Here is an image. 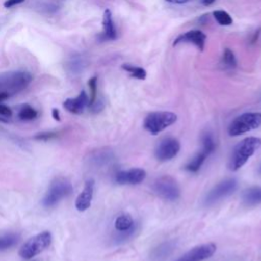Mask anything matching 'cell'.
I'll return each instance as SVG.
<instances>
[{"instance_id":"1","label":"cell","mask_w":261,"mask_h":261,"mask_svg":"<svg viewBox=\"0 0 261 261\" xmlns=\"http://www.w3.org/2000/svg\"><path fill=\"white\" fill-rule=\"evenodd\" d=\"M261 147V139L258 137H248L239 142L229 157L228 167L232 171L243 167L249 158Z\"/></svg>"},{"instance_id":"2","label":"cell","mask_w":261,"mask_h":261,"mask_svg":"<svg viewBox=\"0 0 261 261\" xmlns=\"http://www.w3.org/2000/svg\"><path fill=\"white\" fill-rule=\"evenodd\" d=\"M33 76L28 71H9L0 74V93L9 97L24 90L32 82Z\"/></svg>"},{"instance_id":"3","label":"cell","mask_w":261,"mask_h":261,"mask_svg":"<svg viewBox=\"0 0 261 261\" xmlns=\"http://www.w3.org/2000/svg\"><path fill=\"white\" fill-rule=\"evenodd\" d=\"M72 185L65 177H56L48 188V191L43 199V205L46 208H51L58 204L63 198L68 197L72 193Z\"/></svg>"},{"instance_id":"4","label":"cell","mask_w":261,"mask_h":261,"mask_svg":"<svg viewBox=\"0 0 261 261\" xmlns=\"http://www.w3.org/2000/svg\"><path fill=\"white\" fill-rule=\"evenodd\" d=\"M261 125L260 112H246L231 120L227 132L231 137H238L250 130L256 129Z\"/></svg>"},{"instance_id":"5","label":"cell","mask_w":261,"mask_h":261,"mask_svg":"<svg viewBox=\"0 0 261 261\" xmlns=\"http://www.w3.org/2000/svg\"><path fill=\"white\" fill-rule=\"evenodd\" d=\"M177 119V115L170 111H154L149 113L145 119L143 126L152 135H157L173 124Z\"/></svg>"},{"instance_id":"6","label":"cell","mask_w":261,"mask_h":261,"mask_svg":"<svg viewBox=\"0 0 261 261\" xmlns=\"http://www.w3.org/2000/svg\"><path fill=\"white\" fill-rule=\"evenodd\" d=\"M51 233L49 231H42L30 238L19 249V256L23 259H32L46 250L51 244Z\"/></svg>"},{"instance_id":"7","label":"cell","mask_w":261,"mask_h":261,"mask_svg":"<svg viewBox=\"0 0 261 261\" xmlns=\"http://www.w3.org/2000/svg\"><path fill=\"white\" fill-rule=\"evenodd\" d=\"M152 190L157 196L167 201H175L180 196V189L176 180L169 175L158 177L154 181Z\"/></svg>"},{"instance_id":"8","label":"cell","mask_w":261,"mask_h":261,"mask_svg":"<svg viewBox=\"0 0 261 261\" xmlns=\"http://www.w3.org/2000/svg\"><path fill=\"white\" fill-rule=\"evenodd\" d=\"M238 188V181L236 178H226L215 185L206 195L204 204L210 206L216 202L230 196Z\"/></svg>"},{"instance_id":"9","label":"cell","mask_w":261,"mask_h":261,"mask_svg":"<svg viewBox=\"0 0 261 261\" xmlns=\"http://www.w3.org/2000/svg\"><path fill=\"white\" fill-rule=\"evenodd\" d=\"M180 150V143L178 140L166 137L162 139L156 146L154 155L159 161H168L174 158Z\"/></svg>"},{"instance_id":"10","label":"cell","mask_w":261,"mask_h":261,"mask_svg":"<svg viewBox=\"0 0 261 261\" xmlns=\"http://www.w3.org/2000/svg\"><path fill=\"white\" fill-rule=\"evenodd\" d=\"M216 251V246L213 243L196 246L181 255L174 261H205L209 259Z\"/></svg>"},{"instance_id":"11","label":"cell","mask_w":261,"mask_h":261,"mask_svg":"<svg viewBox=\"0 0 261 261\" xmlns=\"http://www.w3.org/2000/svg\"><path fill=\"white\" fill-rule=\"evenodd\" d=\"M146 178V171L142 168H130L118 171L114 179L119 185H138Z\"/></svg>"},{"instance_id":"12","label":"cell","mask_w":261,"mask_h":261,"mask_svg":"<svg viewBox=\"0 0 261 261\" xmlns=\"http://www.w3.org/2000/svg\"><path fill=\"white\" fill-rule=\"evenodd\" d=\"M205 42H206V35L203 32L199 30H192L177 36L174 39L172 45L176 46L180 43H190V44H194L200 51H203L205 47Z\"/></svg>"},{"instance_id":"13","label":"cell","mask_w":261,"mask_h":261,"mask_svg":"<svg viewBox=\"0 0 261 261\" xmlns=\"http://www.w3.org/2000/svg\"><path fill=\"white\" fill-rule=\"evenodd\" d=\"M89 106V97L85 91H82L75 98H68L63 102V107L70 113L81 114Z\"/></svg>"},{"instance_id":"14","label":"cell","mask_w":261,"mask_h":261,"mask_svg":"<svg viewBox=\"0 0 261 261\" xmlns=\"http://www.w3.org/2000/svg\"><path fill=\"white\" fill-rule=\"evenodd\" d=\"M94 194V180L92 178L88 179L85 182L83 191L80 193L75 200V208L79 211H86L88 208H90L92 199Z\"/></svg>"},{"instance_id":"15","label":"cell","mask_w":261,"mask_h":261,"mask_svg":"<svg viewBox=\"0 0 261 261\" xmlns=\"http://www.w3.org/2000/svg\"><path fill=\"white\" fill-rule=\"evenodd\" d=\"M175 248V243L172 241L164 242L156 247L151 253V259L153 261H164L173 252Z\"/></svg>"},{"instance_id":"16","label":"cell","mask_w":261,"mask_h":261,"mask_svg":"<svg viewBox=\"0 0 261 261\" xmlns=\"http://www.w3.org/2000/svg\"><path fill=\"white\" fill-rule=\"evenodd\" d=\"M244 205L253 207L261 204V187H251L246 189L242 194Z\"/></svg>"},{"instance_id":"17","label":"cell","mask_w":261,"mask_h":261,"mask_svg":"<svg viewBox=\"0 0 261 261\" xmlns=\"http://www.w3.org/2000/svg\"><path fill=\"white\" fill-rule=\"evenodd\" d=\"M102 24H103V39L115 40L117 37V34H116L115 25L112 19V14L109 9H105L103 13Z\"/></svg>"},{"instance_id":"18","label":"cell","mask_w":261,"mask_h":261,"mask_svg":"<svg viewBox=\"0 0 261 261\" xmlns=\"http://www.w3.org/2000/svg\"><path fill=\"white\" fill-rule=\"evenodd\" d=\"M112 152L109 150H97L90 155L89 161L94 166H103L112 160Z\"/></svg>"},{"instance_id":"19","label":"cell","mask_w":261,"mask_h":261,"mask_svg":"<svg viewBox=\"0 0 261 261\" xmlns=\"http://www.w3.org/2000/svg\"><path fill=\"white\" fill-rule=\"evenodd\" d=\"M209 156V154L205 151V150H201L200 152H198L186 165V170L190 171V172H197L200 170L201 166L203 165V163L205 162L206 158Z\"/></svg>"},{"instance_id":"20","label":"cell","mask_w":261,"mask_h":261,"mask_svg":"<svg viewBox=\"0 0 261 261\" xmlns=\"http://www.w3.org/2000/svg\"><path fill=\"white\" fill-rule=\"evenodd\" d=\"M136 223L129 214H120L114 221V227L117 231L129 230Z\"/></svg>"},{"instance_id":"21","label":"cell","mask_w":261,"mask_h":261,"mask_svg":"<svg viewBox=\"0 0 261 261\" xmlns=\"http://www.w3.org/2000/svg\"><path fill=\"white\" fill-rule=\"evenodd\" d=\"M19 240V236L14 232H7L0 236V252L14 247Z\"/></svg>"},{"instance_id":"22","label":"cell","mask_w":261,"mask_h":261,"mask_svg":"<svg viewBox=\"0 0 261 261\" xmlns=\"http://www.w3.org/2000/svg\"><path fill=\"white\" fill-rule=\"evenodd\" d=\"M17 116L20 120L30 121L35 119L38 116V111L29 104H22L18 108Z\"/></svg>"},{"instance_id":"23","label":"cell","mask_w":261,"mask_h":261,"mask_svg":"<svg viewBox=\"0 0 261 261\" xmlns=\"http://www.w3.org/2000/svg\"><path fill=\"white\" fill-rule=\"evenodd\" d=\"M121 68L125 71H127L133 77L138 79V80H145L147 76V71L140 66H136L134 64L129 63H124L121 65Z\"/></svg>"},{"instance_id":"24","label":"cell","mask_w":261,"mask_h":261,"mask_svg":"<svg viewBox=\"0 0 261 261\" xmlns=\"http://www.w3.org/2000/svg\"><path fill=\"white\" fill-rule=\"evenodd\" d=\"M216 148V143L211 133L206 132L202 135V149L205 150L209 155L214 152Z\"/></svg>"},{"instance_id":"25","label":"cell","mask_w":261,"mask_h":261,"mask_svg":"<svg viewBox=\"0 0 261 261\" xmlns=\"http://www.w3.org/2000/svg\"><path fill=\"white\" fill-rule=\"evenodd\" d=\"M213 16L220 25H230L232 23L231 16L224 10H214Z\"/></svg>"},{"instance_id":"26","label":"cell","mask_w":261,"mask_h":261,"mask_svg":"<svg viewBox=\"0 0 261 261\" xmlns=\"http://www.w3.org/2000/svg\"><path fill=\"white\" fill-rule=\"evenodd\" d=\"M222 61L223 64L225 65L226 68H234L237 66V59L233 54V52L229 48H225L223 51V56H222Z\"/></svg>"},{"instance_id":"27","label":"cell","mask_w":261,"mask_h":261,"mask_svg":"<svg viewBox=\"0 0 261 261\" xmlns=\"http://www.w3.org/2000/svg\"><path fill=\"white\" fill-rule=\"evenodd\" d=\"M90 88V98H89V106L96 101L97 98V76H93L88 82Z\"/></svg>"},{"instance_id":"28","label":"cell","mask_w":261,"mask_h":261,"mask_svg":"<svg viewBox=\"0 0 261 261\" xmlns=\"http://www.w3.org/2000/svg\"><path fill=\"white\" fill-rule=\"evenodd\" d=\"M58 136V133L57 132H53V130H50V132H43V133H39L35 136V139L36 140H39V141H49L51 139H54Z\"/></svg>"},{"instance_id":"29","label":"cell","mask_w":261,"mask_h":261,"mask_svg":"<svg viewBox=\"0 0 261 261\" xmlns=\"http://www.w3.org/2000/svg\"><path fill=\"white\" fill-rule=\"evenodd\" d=\"M12 115V110L4 105L0 103V118H10Z\"/></svg>"},{"instance_id":"30","label":"cell","mask_w":261,"mask_h":261,"mask_svg":"<svg viewBox=\"0 0 261 261\" xmlns=\"http://www.w3.org/2000/svg\"><path fill=\"white\" fill-rule=\"evenodd\" d=\"M89 107H90V109H91V111H92V112L97 113V112H100V111L103 109L104 104H103V102H102V101H100V100H97V99H96V101H95L93 104H91Z\"/></svg>"},{"instance_id":"31","label":"cell","mask_w":261,"mask_h":261,"mask_svg":"<svg viewBox=\"0 0 261 261\" xmlns=\"http://www.w3.org/2000/svg\"><path fill=\"white\" fill-rule=\"evenodd\" d=\"M24 0H6L4 3H3V6L5 8H11L13 7L14 5L16 4H19V3H22Z\"/></svg>"},{"instance_id":"32","label":"cell","mask_w":261,"mask_h":261,"mask_svg":"<svg viewBox=\"0 0 261 261\" xmlns=\"http://www.w3.org/2000/svg\"><path fill=\"white\" fill-rule=\"evenodd\" d=\"M52 116H53V118H54L55 120L59 121V120H60L59 110H58V109H56V108H53V109H52Z\"/></svg>"},{"instance_id":"33","label":"cell","mask_w":261,"mask_h":261,"mask_svg":"<svg viewBox=\"0 0 261 261\" xmlns=\"http://www.w3.org/2000/svg\"><path fill=\"white\" fill-rule=\"evenodd\" d=\"M167 2H170V3H174V4H182V3H186L190 0H166Z\"/></svg>"},{"instance_id":"34","label":"cell","mask_w":261,"mask_h":261,"mask_svg":"<svg viewBox=\"0 0 261 261\" xmlns=\"http://www.w3.org/2000/svg\"><path fill=\"white\" fill-rule=\"evenodd\" d=\"M204 5H211L215 0H201Z\"/></svg>"},{"instance_id":"35","label":"cell","mask_w":261,"mask_h":261,"mask_svg":"<svg viewBox=\"0 0 261 261\" xmlns=\"http://www.w3.org/2000/svg\"><path fill=\"white\" fill-rule=\"evenodd\" d=\"M259 172L261 173V166H260V168H259Z\"/></svg>"}]
</instances>
